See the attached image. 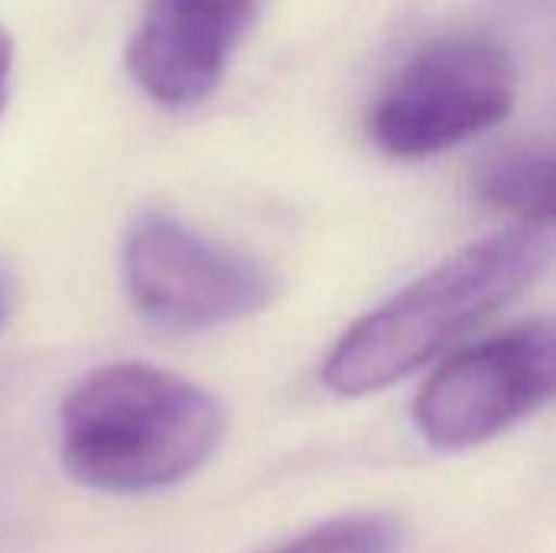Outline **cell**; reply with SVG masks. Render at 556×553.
<instances>
[{"label": "cell", "mask_w": 556, "mask_h": 553, "mask_svg": "<svg viewBox=\"0 0 556 553\" xmlns=\"http://www.w3.org/2000/svg\"><path fill=\"white\" fill-rule=\"evenodd\" d=\"M225 430V407L202 385L121 362L88 372L59 404V460L91 492L147 495L195 476Z\"/></svg>", "instance_id": "cell-1"}, {"label": "cell", "mask_w": 556, "mask_h": 553, "mask_svg": "<svg viewBox=\"0 0 556 553\" xmlns=\"http://www.w3.org/2000/svg\"><path fill=\"white\" fill-rule=\"evenodd\" d=\"M547 261L551 238L538 225H518L463 248L362 316L332 345L323 385L339 398H365L404 381L531 287Z\"/></svg>", "instance_id": "cell-2"}, {"label": "cell", "mask_w": 556, "mask_h": 553, "mask_svg": "<svg viewBox=\"0 0 556 553\" xmlns=\"http://www.w3.org/2000/svg\"><path fill=\"white\" fill-rule=\"evenodd\" d=\"M518 72L489 36H443L417 49L381 91L368 130L397 160L443 153L511 114Z\"/></svg>", "instance_id": "cell-3"}, {"label": "cell", "mask_w": 556, "mask_h": 553, "mask_svg": "<svg viewBox=\"0 0 556 553\" xmlns=\"http://www.w3.org/2000/svg\"><path fill=\"white\" fill-rule=\"evenodd\" d=\"M124 284L150 323L212 329L261 313L280 284L257 257L199 235L163 212H143L124 235Z\"/></svg>", "instance_id": "cell-4"}, {"label": "cell", "mask_w": 556, "mask_h": 553, "mask_svg": "<svg viewBox=\"0 0 556 553\" xmlns=\"http://www.w3.org/2000/svg\"><path fill=\"white\" fill-rule=\"evenodd\" d=\"M556 336L547 319L521 323L446 359L414 401L420 437L443 453L482 447L554 398Z\"/></svg>", "instance_id": "cell-5"}, {"label": "cell", "mask_w": 556, "mask_h": 553, "mask_svg": "<svg viewBox=\"0 0 556 553\" xmlns=\"http://www.w3.org/2000/svg\"><path fill=\"white\" fill-rule=\"evenodd\" d=\"M254 13L257 0H147L127 49L130 78L163 108L205 101Z\"/></svg>", "instance_id": "cell-6"}, {"label": "cell", "mask_w": 556, "mask_h": 553, "mask_svg": "<svg viewBox=\"0 0 556 553\" xmlns=\"http://www.w3.org/2000/svg\"><path fill=\"white\" fill-rule=\"evenodd\" d=\"M479 196L531 225L554 215V153L544 143H521L495 153L479 173Z\"/></svg>", "instance_id": "cell-7"}, {"label": "cell", "mask_w": 556, "mask_h": 553, "mask_svg": "<svg viewBox=\"0 0 556 553\" xmlns=\"http://www.w3.org/2000/svg\"><path fill=\"white\" fill-rule=\"evenodd\" d=\"M401 525L388 512H352L319 521L264 553H397Z\"/></svg>", "instance_id": "cell-8"}, {"label": "cell", "mask_w": 556, "mask_h": 553, "mask_svg": "<svg viewBox=\"0 0 556 553\" xmlns=\"http://www.w3.org/2000/svg\"><path fill=\"white\" fill-rule=\"evenodd\" d=\"M10 65H13V39H10V33L0 26V111H3V101H7Z\"/></svg>", "instance_id": "cell-9"}, {"label": "cell", "mask_w": 556, "mask_h": 553, "mask_svg": "<svg viewBox=\"0 0 556 553\" xmlns=\"http://www.w3.org/2000/svg\"><path fill=\"white\" fill-rule=\"evenodd\" d=\"M10 310H13V277H10L7 267L0 264V326L7 323Z\"/></svg>", "instance_id": "cell-10"}]
</instances>
